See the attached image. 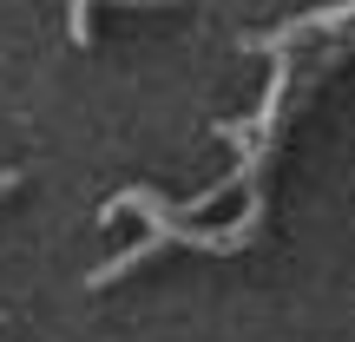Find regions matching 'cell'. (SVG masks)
Listing matches in <instances>:
<instances>
[{
    "label": "cell",
    "mask_w": 355,
    "mask_h": 342,
    "mask_svg": "<svg viewBox=\"0 0 355 342\" xmlns=\"http://www.w3.org/2000/svg\"><path fill=\"white\" fill-rule=\"evenodd\" d=\"M13 185H20V171H0V191H13Z\"/></svg>",
    "instance_id": "6da1fadb"
},
{
    "label": "cell",
    "mask_w": 355,
    "mask_h": 342,
    "mask_svg": "<svg viewBox=\"0 0 355 342\" xmlns=\"http://www.w3.org/2000/svg\"><path fill=\"white\" fill-rule=\"evenodd\" d=\"M132 7H171V0H132Z\"/></svg>",
    "instance_id": "7a4b0ae2"
}]
</instances>
